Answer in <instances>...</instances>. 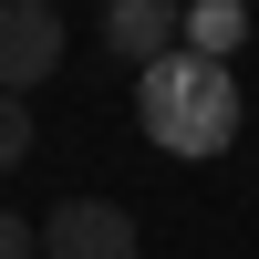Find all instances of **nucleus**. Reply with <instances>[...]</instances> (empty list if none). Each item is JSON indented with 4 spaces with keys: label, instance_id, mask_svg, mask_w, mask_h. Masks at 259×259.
<instances>
[{
    "label": "nucleus",
    "instance_id": "obj_3",
    "mask_svg": "<svg viewBox=\"0 0 259 259\" xmlns=\"http://www.w3.org/2000/svg\"><path fill=\"white\" fill-rule=\"evenodd\" d=\"M41 259H135V207L114 197H62L41 218Z\"/></svg>",
    "mask_w": 259,
    "mask_h": 259
},
{
    "label": "nucleus",
    "instance_id": "obj_7",
    "mask_svg": "<svg viewBox=\"0 0 259 259\" xmlns=\"http://www.w3.org/2000/svg\"><path fill=\"white\" fill-rule=\"evenodd\" d=\"M0 259H41V228L21 218V207H0Z\"/></svg>",
    "mask_w": 259,
    "mask_h": 259
},
{
    "label": "nucleus",
    "instance_id": "obj_5",
    "mask_svg": "<svg viewBox=\"0 0 259 259\" xmlns=\"http://www.w3.org/2000/svg\"><path fill=\"white\" fill-rule=\"evenodd\" d=\"M249 41V0H187V41L177 52H207V62H228Z\"/></svg>",
    "mask_w": 259,
    "mask_h": 259
},
{
    "label": "nucleus",
    "instance_id": "obj_1",
    "mask_svg": "<svg viewBox=\"0 0 259 259\" xmlns=\"http://www.w3.org/2000/svg\"><path fill=\"white\" fill-rule=\"evenodd\" d=\"M135 124L166 145V156H228L239 145V73L228 62H207V52H166V62H145L135 73Z\"/></svg>",
    "mask_w": 259,
    "mask_h": 259
},
{
    "label": "nucleus",
    "instance_id": "obj_4",
    "mask_svg": "<svg viewBox=\"0 0 259 259\" xmlns=\"http://www.w3.org/2000/svg\"><path fill=\"white\" fill-rule=\"evenodd\" d=\"M187 41V0H104V52H124L145 73V62H166Z\"/></svg>",
    "mask_w": 259,
    "mask_h": 259
},
{
    "label": "nucleus",
    "instance_id": "obj_2",
    "mask_svg": "<svg viewBox=\"0 0 259 259\" xmlns=\"http://www.w3.org/2000/svg\"><path fill=\"white\" fill-rule=\"evenodd\" d=\"M62 73V11L52 0H0V94H31Z\"/></svg>",
    "mask_w": 259,
    "mask_h": 259
},
{
    "label": "nucleus",
    "instance_id": "obj_6",
    "mask_svg": "<svg viewBox=\"0 0 259 259\" xmlns=\"http://www.w3.org/2000/svg\"><path fill=\"white\" fill-rule=\"evenodd\" d=\"M31 156V94H0V166Z\"/></svg>",
    "mask_w": 259,
    "mask_h": 259
}]
</instances>
